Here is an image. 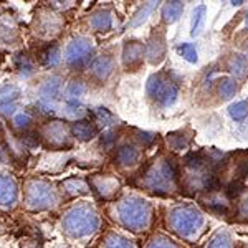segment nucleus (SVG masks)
<instances>
[{
  "label": "nucleus",
  "instance_id": "nucleus-1",
  "mask_svg": "<svg viewBox=\"0 0 248 248\" xmlns=\"http://www.w3.org/2000/svg\"><path fill=\"white\" fill-rule=\"evenodd\" d=\"M111 214H113L114 222L119 223L123 229L134 232V233H142L151 225L153 207L138 195H124L114 201Z\"/></svg>",
  "mask_w": 248,
  "mask_h": 248
},
{
  "label": "nucleus",
  "instance_id": "nucleus-2",
  "mask_svg": "<svg viewBox=\"0 0 248 248\" xmlns=\"http://www.w3.org/2000/svg\"><path fill=\"white\" fill-rule=\"evenodd\" d=\"M99 229L98 212L90 202H77L62 215V232L70 240L88 238Z\"/></svg>",
  "mask_w": 248,
  "mask_h": 248
},
{
  "label": "nucleus",
  "instance_id": "nucleus-3",
  "mask_svg": "<svg viewBox=\"0 0 248 248\" xmlns=\"http://www.w3.org/2000/svg\"><path fill=\"white\" fill-rule=\"evenodd\" d=\"M62 192L53 182L42 177H29L22 186V205L30 212L51 210L62 201Z\"/></svg>",
  "mask_w": 248,
  "mask_h": 248
},
{
  "label": "nucleus",
  "instance_id": "nucleus-4",
  "mask_svg": "<svg viewBox=\"0 0 248 248\" xmlns=\"http://www.w3.org/2000/svg\"><path fill=\"white\" fill-rule=\"evenodd\" d=\"M175 167L170 161H154L141 172V182L139 186L154 194H167L174 189L175 184Z\"/></svg>",
  "mask_w": 248,
  "mask_h": 248
},
{
  "label": "nucleus",
  "instance_id": "nucleus-5",
  "mask_svg": "<svg viewBox=\"0 0 248 248\" xmlns=\"http://www.w3.org/2000/svg\"><path fill=\"white\" fill-rule=\"evenodd\" d=\"M167 222L177 235H181L184 238H190L202 229L203 217L195 207L177 205L170 210Z\"/></svg>",
  "mask_w": 248,
  "mask_h": 248
},
{
  "label": "nucleus",
  "instance_id": "nucleus-6",
  "mask_svg": "<svg viewBox=\"0 0 248 248\" xmlns=\"http://www.w3.org/2000/svg\"><path fill=\"white\" fill-rule=\"evenodd\" d=\"M65 20H63L62 14L50 7H40L35 12L33 20H31V31L40 40H53L62 31Z\"/></svg>",
  "mask_w": 248,
  "mask_h": 248
},
{
  "label": "nucleus",
  "instance_id": "nucleus-7",
  "mask_svg": "<svg viewBox=\"0 0 248 248\" xmlns=\"http://www.w3.org/2000/svg\"><path fill=\"white\" fill-rule=\"evenodd\" d=\"M147 96L154 99L159 106L169 108L177 101L179 86L167 73H155L147 79Z\"/></svg>",
  "mask_w": 248,
  "mask_h": 248
},
{
  "label": "nucleus",
  "instance_id": "nucleus-8",
  "mask_svg": "<svg viewBox=\"0 0 248 248\" xmlns=\"http://www.w3.org/2000/svg\"><path fill=\"white\" fill-rule=\"evenodd\" d=\"M40 141L51 149H65L71 147V127L63 121H46L37 131Z\"/></svg>",
  "mask_w": 248,
  "mask_h": 248
},
{
  "label": "nucleus",
  "instance_id": "nucleus-9",
  "mask_svg": "<svg viewBox=\"0 0 248 248\" xmlns=\"http://www.w3.org/2000/svg\"><path fill=\"white\" fill-rule=\"evenodd\" d=\"M94 46L93 42L86 37H77L70 42L65 51V63L71 70H81L85 66H90L93 60Z\"/></svg>",
  "mask_w": 248,
  "mask_h": 248
},
{
  "label": "nucleus",
  "instance_id": "nucleus-10",
  "mask_svg": "<svg viewBox=\"0 0 248 248\" xmlns=\"http://www.w3.org/2000/svg\"><path fill=\"white\" fill-rule=\"evenodd\" d=\"M88 184H90V189H93V192H96L98 197L103 199V201H111V199H114L116 194L121 189L119 179L111 174L93 175Z\"/></svg>",
  "mask_w": 248,
  "mask_h": 248
},
{
  "label": "nucleus",
  "instance_id": "nucleus-11",
  "mask_svg": "<svg viewBox=\"0 0 248 248\" xmlns=\"http://www.w3.org/2000/svg\"><path fill=\"white\" fill-rule=\"evenodd\" d=\"M18 203V182L9 174H0V209L14 210Z\"/></svg>",
  "mask_w": 248,
  "mask_h": 248
},
{
  "label": "nucleus",
  "instance_id": "nucleus-12",
  "mask_svg": "<svg viewBox=\"0 0 248 248\" xmlns=\"http://www.w3.org/2000/svg\"><path fill=\"white\" fill-rule=\"evenodd\" d=\"M146 46L139 40H127L123 48V65L127 71H136L142 65Z\"/></svg>",
  "mask_w": 248,
  "mask_h": 248
},
{
  "label": "nucleus",
  "instance_id": "nucleus-13",
  "mask_svg": "<svg viewBox=\"0 0 248 248\" xmlns=\"http://www.w3.org/2000/svg\"><path fill=\"white\" fill-rule=\"evenodd\" d=\"M113 68H114V60L111 57L109 53H103V55H98L91 60L90 66V77L98 83H103L109 78V75L113 73Z\"/></svg>",
  "mask_w": 248,
  "mask_h": 248
},
{
  "label": "nucleus",
  "instance_id": "nucleus-14",
  "mask_svg": "<svg viewBox=\"0 0 248 248\" xmlns=\"http://www.w3.org/2000/svg\"><path fill=\"white\" fill-rule=\"evenodd\" d=\"M139 159H141V151H139V147L133 142H123L121 146L116 149L114 161L119 167H123V169L138 166Z\"/></svg>",
  "mask_w": 248,
  "mask_h": 248
},
{
  "label": "nucleus",
  "instance_id": "nucleus-15",
  "mask_svg": "<svg viewBox=\"0 0 248 248\" xmlns=\"http://www.w3.org/2000/svg\"><path fill=\"white\" fill-rule=\"evenodd\" d=\"M164 53H166V40L161 31H154L149 38V43L146 45V58L149 63L157 65L159 62H162Z\"/></svg>",
  "mask_w": 248,
  "mask_h": 248
},
{
  "label": "nucleus",
  "instance_id": "nucleus-16",
  "mask_svg": "<svg viewBox=\"0 0 248 248\" xmlns=\"http://www.w3.org/2000/svg\"><path fill=\"white\" fill-rule=\"evenodd\" d=\"M35 60L45 68H57L62 63V46L58 43H48L38 51Z\"/></svg>",
  "mask_w": 248,
  "mask_h": 248
},
{
  "label": "nucleus",
  "instance_id": "nucleus-17",
  "mask_svg": "<svg viewBox=\"0 0 248 248\" xmlns=\"http://www.w3.org/2000/svg\"><path fill=\"white\" fill-rule=\"evenodd\" d=\"M71 134L81 142H88L98 136V126L93 119H79L71 124Z\"/></svg>",
  "mask_w": 248,
  "mask_h": 248
},
{
  "label": "nucleus",
  "instance_id": "nucleus-18",
  "mask_svg": "<svg viewBox=\"0 0 248 248\" xmlns=\"http://www.w3.org/2000/svg\"><path fill=\"white\" fill-rule=\"evenodd\" d=\"M60 192H62V197L63 199H73V197H79V195H85L88 194L91 189H90V184H86L85 181L81 179H77V177H71V179H66L60 184Z\"/></svg>",
  "mask_w": 248,
  "mask_h": 248
},
{
  "label": "nucleus",
  "instance_id": "nucleus-19",
  "mask_svg": "<svg viewBox=\"0 0 248 248\" xmlns=\"http://www.w3.org/2000/svg\"><path fill=\"white\" fill-rule=\"evenodd\" d=\"M114 23V14L109 9L96 10L90 17V27L94 31H109Z\"/></svg>",
  "mask_w": 248,
  "mask_h": 248
},
{
  "label": "nucleus",
  "instance_id": "nucleus-20",
  "mask_svg": "<svg viewBox=\"0 0 248 248\" xmlns=\"http://www.w3.org/2000/svg\"><path fill=\"white\" fill-rule=\"evenodd\" d=\"M98 248H138V245H136L133 240L123 237V235L116 233V232H108L105 237H103Z\"/></svg>",
  "mask_w": 248,
  "mask_h": 248
},
{
  "label": "nucleus",
  "instance_id": "nucleus-21",
  "mask_svg": "<svg viewBox=\"0 0 248 248\" xmlns=\"http://www.w3.org/2000/svg\"><path fill=\"white\" fill-rule=\"evenodd\" d=\"M88 86L83 79H71L65 90V103H81V98L86 94Z\"/></svg>",
  "mask_w": 248,
  "mask_h": 248
},
{
  "label": "nucleus",
  "instance_id": "nucleus-22",
  "mask_svg": "<svg viewBox=\"0 0 248 248\" xmlns=\"http://www.w3.org/2000/svg\"><path fill=\"white\" fill-rule=\"evenodd\" d=\"M10 126L17 134L27 133L33 127V118L29 111H18L10 118Z\"/></svg>",
  "mask_w": 248,
  "mask_h": 248
},
{
  "label": "nucleus",
  "instance_id": "nucleus-23",
  "mask_svg": "<svg viewBox=\"0 0 248 248\" xmlns=\"http://www.w3.org/2000/svg\"><path fill=\"white\" fill-rule=\"evenodd\" d=\"M17 22L15 18L9 14L0 15V38L5 42H14L17 38Z\"/></svg>",
  "mask_w": 248,
  "mask_h": 248
},
{
  "label": "nucleus",
  "instance_id": "nucleus-24",
  "mask_svg": "<svg viewBox=\"0 0 248 248\" xmlns=\"http://www.w3.org/2000/svg\"><path fill=\"white\" fill-rule=\"evenodd\" d=\"M15 68L18 70V73L22 75L23 78H29L37 71V60H35L31 55L27 53H20L15 58Z\"/></svg>",
  "mask_w": 248,
  "mask_h": 248
},
{
  "label": "nucleus",
  "instance_id": "nucleus-25",
  "mask_svg": "<svg viewBox=\"0 0 248 248\" xmlns=\"http://www.w3.org/2000/svg\"><path fill=\"white\" fill-rule=\"evenodd\" d=\"M229 70L235 78H245L248 73V60L243 55H233L229 62Z\"/></svg>",
  "mask_w": 248,
  "mask_h": 248
},
{
  "label": "nucleus",
  "instance_id": "nucleus-26",
  "mask_svg": "<svg viewBox=\"0 0 248 248\" xmlns=\"http://www.w3.org/2000/svg\"><path fill=\"white\" fill-rule=\"evenodd\" d=\"M184 10V3L182 2H167L162 9V18L167 23H174L175 20H179Z\"/></svg>",
  "mask_w": 248,
  "mask_h": 248
},
{
  "label": "nucleus",
  "instance_id": "nucleus-27",
  "mask_svg": "<svg viewBox=\"0 0 248 248\" xmlns=\"http://www.w3.org/2000/svg\"><path fill=\"white\" fill-rule=\"evenodd\" d=\"M157 3L159 2H146V3H142L141 10H139L138 14L134 15L133 20H131L129 27H139L141 23L146 22V20L149 18V15L153 14L155 9H157Z\"/></svg>",
  "mask_w": 248,
  "mask_h": 248
},
{
  "label": "nucleus",
  "instance_id": "nucleus-28",
  "mask_svg": "<svg viewBox=\"0 0 248 248\" xmlns=\"http://www.w3.org/2000/svg\"><path fill=\"white\" fill-rule=\"evenodd\" d=\"M237 90H238V86H237L235 78H222L218 81V93L223 99L233 98L235 93H237Z\"/></svg>",
  "mask_w": 248,
  "mask_h": 248
},
{
  "label": "nucleus",
  "instance_id": "nucleus-29",
  "mask_svg": "<svg viewBox=\"0 0 248 248\" xmlns=\"http://www.w3.org/2000/svg\"><path fill=\"white\" fill-rule=\"evenodd\" d=\"M93 121L96 126H111V124H114L116 118L113 113H109V111L106 109V108H98L93 113Z\"/></svg>",
  "mask_w": 248,
  "mask_h": 248
},
{
  "label": "nucleus",
  "instance_id": "nucleus-30",
  "mask_svg": "<svg viewBox=\"0 0 248 248\" xmlns=\"http://www.w3.org/2000/svg\"><path fill=\"white\" fill-rule=\"evenodd\" d=\"M203 20H205V7L201 5L194 10V17H192V27H190V33L192 37L201 33L202 25H203Z\"/></svg>",
  "mask_w": 248,
  "mask_h": 248
},
{
  "label": "nucleus",
  "instance_id": "nucleus-31",
  "mask_svg": "<svg viewBox=\"0 0 248 248\" xmlns=\"http://www.w3.org/2000/svg\"><path fill=\"white\" fill-rule=\"evenodd\" d=\"M229 113L232 116V119H235V121H243L245 118H248V99H243V101L232 105Z\"/></svg>",
  "mask_w": 248,
  "mask_h": 248
},
{
  "label": "nucleus",
  "instance_id": "nucleus-32",
  "mask_svg": "<svg viewBox=\"0 0 248 248\" xmlns=\"http://www.w3.org/2000/svg\"><path fill=\"white\" fill-rule=\"evenodd\" d=\"M177 53L181 55L184 60H187L189 63H197V50H195V46L192 45V43H181V45H177Z\"/></svg>",
  "mask_w": 248,
  "mask_h": 248
},
{
  "label": "nucleus",
  "instance_id": "nucleus-33",
  "mask_svg": "<svg viewBox=\"0 0 248 248\" xmlns=\"http://www.w3.org/2000/svg\"><path fill=\"white\" fill-rule=\"evenodd\" d=\"M146 248H181L175 242H172L167 237H162V235H155L154 238L149 240Z\"/></svg>",
  "mask_w": 248,
  "mask_h": 248
},
{
  "label": "nucleus",
  "instance_id": "nucleus-34",
  "mask_svg": "<svg viewBox=\"0 0 248 248\" xmlns=\"http://www.w3.org/2000/svg\"><path fill=\"white\" fill-rule=\"evenodd\" d=\"M207 248H232V240L227 233H217L214 238L210 240V243L207 245Z\"/></svg>",
  "mask_w": 248,
  "mask_h": 248
},
{
  "label": "nucleus",
  "instance_id": "nucleus-35",
  "mask_svg": "<svg viewBox=\"0 0 248 248\" xmlns=\"http://www.w3.org/2000/svg\"><path fill=\"white\" fill-rule=\"evenodd\" d=\"M186 162H187V166L189 167H192V169H201V167H203L205 166L207 162H210V159L207 161V157L203 154H201V153H197V154H190L189 157L186 159Z\"/></svg>",
  "mask_w": 248,
  "mask_h": 248
},
{
  "label": "nucleus",
  "instance_id": "nucleus-36",
  "mask_svg": "<svg viewBox=\"0 0 248 248\" xmlns=\"http://www.w3.org/2000/svg\"><path fill=\"white\" fill-rule=\"evenodd\" d=\"M242 192H243V184L240 181H235V182H232L229 187H227V197H229V199H237Z\"/></svg>",
  "mask_w": 248,
  "mask_h": 248
},
{
  "label": "nucleus",
  "instance_id": "nucleus-37",
  "mask_svg": "<svg viewBox=\"0 0 248 248\" xmlns=\"http://www.w3.org/2000/svg\"><path fill=\"white\" fill-rule=\"evenodd\" d=\"M20 248H42V245L38 243V240L25 238V240H22V245H20Z\"/></svg>",
  "mask_w": 248,
  "mask_h": 248
},
{
  "label": "nucleus",
  "instance_id": "nucleus-38",
  "mask_svg": "<svg viewBox=\"0 0 248 248\" xmlns=\"http://www.w3.org/2000/svg\"><path fill=\"white\" fill-rule=\"evenodd\" d=\"M7 164V154H5V147L0 144V167Z\"/></svg>",
  "mask_w": 248,
  "mask_h": 248
},
{
  "label": "nucleus",
  "instance_id": "nucleus-39",
  "mask_svg": "<svg viewBox=\"0 0 248 248\" xmlns=\"http://www.w3.org/2000/svg\"><path fill=\"white\" fill-rule=\"evenodd\" d=\"M57 248H73V247H70V245H60V247H57Z\"/></svg>",
  "mask_w": 248,
  "mask_h": 248
},
{
  "label": "nucleus",
  "instance_id": "nucleus-40",
  "mask_svg": "<svg viewBox=\"0 0 248 248\" xmlns=\"http://www.w3.org/2000/svg\"><path fill=\"white\" fill-rule=\"evenodd\" d=\"M247 27H248V14H247Z\"/></svg>",
  "mask_w": 248,
  "mask_h": 248
},
{
  "label": "nucleus",
  "instance_id": "nucleus-41",
  "mask_svg": "<svg viewBox=\"0 0 248 248\" xmlns=\"http://www.w3.org/2000/svg\"><path fill=\"white\" fill-rule=\"evenodd\" d=\"M0 230H2V223H0Z\"/></svg>",
  "mask_w": 248,
  "mask_h": 248
},
{
  "label": "nucleus",
  "instance_id": "nucleus-42",
  "mask_svg": "<svg viewBox=\"0 0 248 248\" xmlns=\"http://www.w3.org/2000/svg\"><path fill=\"white\" fill-rule=\"evenodd\" d=\"M247 48H248V42H247Z\"/></svg>",
  "mask_w": 248,
  "mask_h": 248
}]
</instances>
